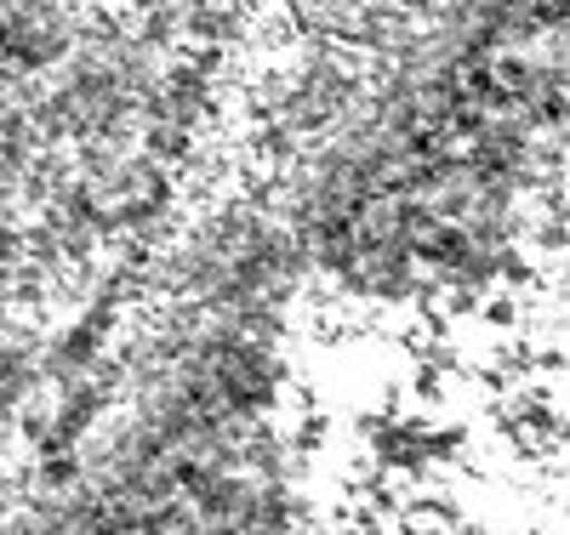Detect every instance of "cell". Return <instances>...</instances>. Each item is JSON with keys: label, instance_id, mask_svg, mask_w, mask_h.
<instances>
[{"label": "cell", "instance_id": "1", "mask_svg": "<svg viewBox=\"0 0 570 535\" xmlns=\"http://www.w3.org/2000/svg\"><path fill=\"white\" fill-rule=\"evenodd\" d=\"M405 7H411V12H440L445 0H405Z\"/></svg>", "mask_w": 570, "mask_h": 535}]
</instances>
